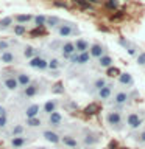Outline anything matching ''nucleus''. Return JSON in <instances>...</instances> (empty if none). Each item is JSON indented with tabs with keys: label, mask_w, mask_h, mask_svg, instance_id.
Returning <instances> with one entry per match:
<instances>
[{
	"label": "nucleus",
	"mask_w": 145,
	"mask_h": 149,
	"mask_svg": "<svg viewBox=\"0 0 145 149\" xmlns=\"http://www.w3.org/2000/svg\"><path fill=\"white\" fill-rule=\"evenodd\" d=\"M106 124L115 132H122L125 129V116L120 109H109L106 112Z\"/></svg>",
	"instance_id": "1"
},
{
	"label": "nucleus",
	"mask_w": 145,
	"mask_h": 149,
	"mask_svg": "<svg viewBox=\"0 0 145 149\" xmlns=\"http://www.w3.org/2000/svg\"><path fill=\"white\" fill-rule=\"evenodd\" d=\"M130 101H131V93L128 90H125V88L117 90L111 98V104L114 106V109H120V110H122V107L126 106Z\"/></svg>",
	"instance_id": "2"
},
{
	"label": "nucleus",
	"mask_w": 145,
	"mask_h": 149,
	"mask_svg": "<svg viewBox=\"0 0 145 149\" xmlns=\"http://www.w3.org/2000/svg\"><path fill=\"white\" fill-rule=\"evenodd\" d=\"M142 124H144V116L140 115L139 112H130V113L125 116V126L130 127L131 130L140 129Z\"/></svg>",
	"instance_id": "3"
},
{
	"label": "nucleus",
	"mask_w": 145,
	"mask_h": 149,
	"mask_svg": "<svg viewBox=\"0 0 145 149\" xmlns=\"http://www.w3.org/2000/svg\"><path fill=\"white\" fill-rule=\"evenodd\" d=\"M56 33L61 36V37H69V36H73V34H78V28L75 26V23L72 22H61L59 26L56 28Z\"/></svg>",
	"instance_id": "4"
},
{
	"label": "nucleus",
	"mask_w": 145,
	"mask_h": 149,
	"mask_svg": "<svg viewBox=\"0 0 145 149\" xmlns=\"http://www.w3.org/2000/svg\"><path fill=\"white\" fill-rule=\"evenodd\" d=\"M112 95H114V84H112V82H108L105 87H101L100 90L97 92V98H98V100H101V101L111 100Z\"/></svg>",
	"instance_id": "5"
},
{
	"label": "nucleus",
	"mask_w": 145,
	"mask_h": 149,
	"mask_svg": "<svg viewBox=\"0 0 145 149\" xmlns=\"http://www.w3.org/2000/svg\"><path fill=\"white\" fill-rule=\"evenodd\" d=\"M28 65H30L31 68H36V70H45L49 68V61L44 59L42 56H34V58L30 59V62H28Z\"/></svg>",
	"instance_id": "6"
},
{
	"label": "nucleus",
	"mask_w": 145,
	"mask_h": 149,
	"mask_svg": "<svg viewBox=\"0 0 145 149\" xmlns=\"http://www.w3.org/2000/svg\"><path fill=\"white\" fill-rule=\"evenodd\" d=\"M89 54H91V58H101L103 54H106V48L105 45H101L100 42H94V44L89 47Z\"/></svg>",
	"instance_id": "7"
},
{
	"label": "nucleus",
	"mask_w": 145,
	"mask_h": 149,
	"mask_svg": "<svg viewBox=\"0 0 145 149\" xmlns=\"http://www.w3.org/2000/svg\"><path fill=\"white\" fill-rule=\"evenodd\" d=\"M100 141V137H98V134L92 132V130H86V134L83 135V144L87 148L91 146H95V144Z\"/></svg>",
	"instance_id": "8"
},
{
	"label": "nucleus",
	"mask_w": 145,
	"mask_h": 149,
	"mask_svg": "<svg viewBox=\"0 0 145 149\" xmlns=\"http://www.w3.org/2000/svg\"><path fill=\"white\" fill-rule=\"evenodd\" d=\"M117 81H119V84H120V86H123V87H133L134 86L133 74L128 73V72H122L119 74V78H117Z\"/></svg>",
	"instance_id": "9"
},
{
	"label": "nucleus",
	"mask_w": 145,
	"mask_h": 149,
	"mask_svg": "<svg viewBox=\"0 0 145 149\" xmlns=\"http://www.w3.org/2000/svg\"><path fill=\"white\" fill-rule=\"evenodd\" d=\"M47 124H49L50 127H59V126L63 124V115H61L58 110L53 112V113H50L49 118H47Z\"/></svg>",
	"instance_id": "10"
},
{
	"label": "nucleus",
	"mask_w": 145,
	"mask_h": 149,
	"mask_svg": "<svg viewBox=\"0 0 145 149\" xmlns=\"http://www.w3.org/2000/svg\"><path fill=\"white\" fill-rule=\"evenodd\" d=\"M61 143L64 144L65 148H70V149H77L80 146V141L77 140V137H73V135H63L61 137Z\"/></svg>",
	"instance_id": "11"
},
{
	"label": "nucleus",
	"mask_w": 145,
	"mask_h": 149,
	"mask_svg": "<svg viewBox=\"0 0 145 149\" xmlns=\"http://www.w3.org/2000/svg\"><path fill=\"white\" fill-rule=\"evenodd\" d=\"M37 92H39V86H37L36 82H30L27 87H23L22 96H25V98H33V96L37 95Z\"/></svg>",
	"instance_id": "12"
},
{
	"label": "nucleus",
	"mask_w": 145,
	"mask_h": 149,
	"mask_svg": "<svg viewBox=\"0 0 145 149\" xmlns=\"http://www.w3.org/2000/svg\"><path fill=\"white\" fill-rule=\"evenodd\" d=\"M75 53H77V51H75L73 42H64V44L61 45V54H63V58L70 59V56L75 54Z\"/></svg>",
	"instance_id": "13"
},
{
	"label": "nucleus",
	"mask_w": 145,
	"mask_h": 149,
	"mask_svg": "<svg viewBox=\"0 0 145 149\" xmlns=\"http://www.w3.org/2000/svg\"><path fill=\"white\" fill-rule=\"evenodd\" d=\"M42 137H44L49 143H53V144L61 143V137H59V134H58V132H55V130H51V129L44 130V132H42Z\"/></svg>",
	"instance_id": "14"
},
{
	"label": "nucleus",
	"mask_w": 145,
	"mask_h": 149,
	"mask_svg": "<svg viewBox=\"0 0 145 149\" xmlns=\"http://www.w3.org/2000/svg\"><path fill=\"white\" fill-rule=\"evenodd\" d=\"M3 86L8 88V90H11V92H16L17 88H19V82H17V79L14 74H11V76H5L3 78Z\"/></svg>",
	"instance_id": "15"
},
{
	"label": "nucleus",
	"mask_w": 145,
	"mask_h": 149,
	"mask_svg": "<svg viewBox=\"0 0 145 149\" xmlns=\"http://www.w3.org/2000/svg\"><path fill=\"white\" fill-rule=\"evenodd\" d=\"M56 109H58V101H56V100H49V101H45L44 106L41 107V110L44 112L45 115L53 113V112H56Z\"/></svg>",
	"instance_id": "16"
},
{
	"label": "nucleus",
	"mask_w": 145,
	"mask_h": 149,
	"mask_svg": "<svg viewBox=\"0 0 145 149\" xmlns=\"http://www.w3.org/2000/svg\"><path fill=\"white\" fill-rule=\"evenodd\" d=\"M39 112H41V106L33 102L25 109V116L27 118H34V116H39Z\"/></svg>",
	"instance_id": "17"
},
{
	"label": "nucleus",
	"mask_w": 145,
	"mask_h": 149,
	"mask_svg": "<svg viewBox=\"0 0 145 149\" xmlns=\"http://www.w3.org/2000/svg\"><path fill=\"white\" fill-rule=\"evenodd\" d=\"M73 45H75V51H77V53H84V51H89V47H91V45H89V42L86 39H81V37L75 40Z\"/></svg>",
	"instance_id": "18"
},
{
	"label": "nucleus",
	"mask_w": 145,
	"mask_h": 149,
	"mask_svg": "<svg viewBox=\"0 0 145 149\" xmlns=\"http://www.w3.org/2000/svg\"><path fill=\"white\" fill-rule=\"evenodd\" d=\"M16 79H17V82H19V87H27L28 84L31 82V78H30V74L25 73V72H19L16 74Z\"/></svg>",
	"instance_id": "19"
},
{
	"label": "nucleus",
	"mask_w": 145,
	"mask_h": 149,
	"mask_svg": "<svg viewBox=\"0 0 145 149\" xmlns=\"http://www.w3.org/2000/svg\"><path fill=\"white\" fill-rule=\"evenodd\" d=\"M0 62L2 64H14L16 62V54L11 50H6L5 53L0 54Z\"/></svg>",
	"instance_id": "20"
},
{
	"label": "nucleus",
	"mask_w": 145,
	"mask_h": 149,
	"mask_svg": "<svg viewBox=\"0 0 145 149\" xmlns=\"http://www.w3.org/2000/svg\"><path fill=\"white\" fill-rule=\"evenodd\" d=\"M9 143H11V146L14 149H20V148H23L27 144V138L23 137V135H19V137H13Z\"/></svg>",
	"instance_id": "21"
},
{
	"label": "nucleus",
	"mask_w": 145,
	"mask_h": 149,
	"mask_svg": "<svg viewBox=\"0 0 145 149\" xmlns=\"http://www.w3.org/2000/svg\"><path fill=\"white\" fill-rule=\"evenodd\" d=\"M112 58L109 54H103L101 58H98V67L100 68H109V67H112Z\"/></svg>",
	"instance_id": "22"
},
{
	"label": "nucleus",
	"mask_w": 145,
	"mask_h": 149,
	"mask_svg": "<svg viewBox=\"0 0 145 149\" xmlns=\"http://www.w3.org/2000/svg\"><path fill=\"white\" fill-rule=\"evenodd\" d=\"M23 56H25L27 59H31V58H34V56H39V51L31 45H25L23 47Z\"/></svg>",
	"instance_id": "23"
},
{
	"label": "nucleus",
	"mask_w": 145,
	"mask_h": 149,
	"mask_svg": "<svg viewBox=\"0 0 145 149\" xmlns=\"http://www.w3.org/2000/svg\"><path fill=\"white\" fill-rule=\"evenodd\" d=\"M14 20L17 22V25H25L30 20H33V16H30V14H17V16H14Z\"/></svg>",
	"instance_id": "24"
},
{
	"label": "nucleus",
	"mask_w": 145,
	"mask_h": 149,
	"mask_svg": "<svg viewBox=\"0 0 145 149\" xmlns=\"http://www.w3.org/2000/svg\"><path fill=\"white\" fill-rule=\"evenodd\" d=\"M131 138H133L137 144H145V129H140L139 132L131 135Z\"/></svg>",
	"instance_id": "25"
},
{
	"label": "nucleus",
	"mask_w": 145,
	"mask_h": 149,
	"mask_svg": "<svg viewBox=\"0 0 145 149\" xmlns=\"http://www.w3.org/2000/svg\"><path fill=\"white\" fill-rule=\"evenodd\" d=\"M59 23H61V19H59V17L50 16V17H47L45 25H47V26H50V28H58V26H59Z\"/></svg>",
	"instance_id": "26"
},
{
	"label": "nucleus",
	"mask_w": 145,
	"mask_h": 149,
	"mask_svg": "<svg viewBox=\"0 0 145 149\" xmlns=\"http://www.w3.org/2000/svg\"><path fill=\"white\" fill-rule=\"evenodd\" d=\"M106 84H108L106 78H97L95 81L92 82V88H94V90H95V92H98V90H100L101 87H105Z\"/></svg>",
	"instance_id": "27"
},
{
	"label": "nucleus",
	"mask_w": 145,
	"mask_h": 149,
	"mask_svg": "<svg viewBox=\"0 0 145 149\" xmlns=\"http://www.w3.org/2000/svg\"><path fill=\"white\" fill-rule=\"evenodd\" d=\"M119 6H120L119 0H106L105 2V8L109 9V11H115V9H119Z\"/></svg>",
	"instance_id": "28"
},
{
	"label": "nucleus",
	"mask_w": 145,
	"mask_h": 149,
	"mask_svg": "<svg viewBox=\"0 0 145 149\" xmlns=\"http://www.w3.org/2000/svg\"><path fill=\"white\" fill-rule=\"evenodd\" d=\"M27 126L28 127H39L42 126V121L39 116H34V118H27Z\"/></svg>",
	"instance_id": "29"
},
{
	"label": "nucleus",
	"mask_w": 145,
	"mask_h": 149,
	"mask_svg": "<svg viewBox=\"0 0 145 149\" xmlns=\"http://www.w3.org/2000/svg\"><path fill=\"white\" fill-rule=\"evenodd\" d=\"M23 130H25V127H23L22 124H16L11 127V137H19V135L23 134Z\"/></svg>",
	"instance_id": "30"
},
{
	"label": "nucleus",
	"mask_w": 145,
	"mask_h": 149,
	"mask_svg": "<svg viewBox=\"0 0 145 149\" xmlns=\"http://www.w3.org/2000/svg\"><path fill=\"white\" fill-rule=\"evenodd\" d=\"M13 17H3L2 20H0V30H6V28H9L13 25Z\"/></svg>",
	"instance_id": "31"
},
{
	"label": "nucleus",
	"mask_w": 145,
	"mask_h": 149,
	"mask_svg": "<svg viewBox=\"0 0 145 149\" xmlns=\"http://www.w3.org/2000/svg\"><path fill=\"white\" fill-rule=\"evenodd\" d=\"M75 5H78L81 9H87V11H92V5L91 3H87L86 0H73Z\"/></svg>",
	"instance_id": "32"
},
{
	"label": "nucleus",
	"mask_w": 145,
	"mask_h": 149,
	"mask_svg": "<svg viewBox=\"0 0 145 149\" xmlns=\"http://www.w3.org/2000/svg\"><path fill=\"white\" fill-rule=\"evenodd\" d=\"M122 72L117 67H109V68H106V74L109 78H119V74H120Z\"/></svg>",
	"instance_id": "33"
},
{
	"label": "nucleus",
	"mask_w": 145,
	"mask_h": 149,
	"mask_svg": "<svg viewBox=\"0 0 145 149\" xmlns=\"http://www.w3.org/2000/svg\"><path fill=\"white\" fill-rule=\"evenodd\" d=\"M33 20H34V25L36 26H45L47 17L45 16H34V17H33Z\"/></svg>",
	"instance_id": "34"
},
{
	"label": "nucleus",
	"mask_w": 145,
	"mask_h": 149,
	"mask_svg": "<svg viewBox=\"0 0 145 149\" xmlns=\"http://www.w3.org/2000/svg\"><path fill=\"white\" fill-rule=\"evenodd\" d=\"M13 31H14V34H16V36H22V34H25V33H27V28H25V25H14Z\"/></svg>",
	"instance_id": "35"
},
{
	"label": "nucleus",
	"mask_w": 145,
	"mask_h": 149,
	"mask_svg": "<svg viewBox=\"0 0 145 149\" xmlns=\"http://www.w3.org/2000/svg\"><path fill=\"white\" fill-rule=\"evenodd\" d=\"M59 65H61V62H59V59H56V58H51V59L49 61V68L53 70V72L59 68Z\"/></svg>",
	"instance_id": "36"
},
{
	"label": "nucleus",
	"mask_w": 145,
	"mask_h": 149,
	"mask_svg": "<svg viewBox=\"0 0 145 149\" xmlns=\"http://www.w3.org/2000/svg\"><path fill=\"white\" fill-rule=\"evenodd\" d=\"M136 62H137V65H140V67H144L145 65V51H140V53L136 56Z\"/></svg>",
	"instance_id": "37"
},
{
	"label": "nucleus",
	"mask_w": 145,
	"mask_h": 149,
	"mask_svg": "<svg viewBox=\"0 0 145 149\" xmlns=\"http://www.w3.org/2000/svg\"><path fill=\"white\" fill-rule=\"evenodd\" d=\"M30 34L33 36V37H36V36H44L45 34V31H44V26H36L34 30H33Z\"/></svg>",
	"instance_id": "38"
},
{
	"label": "nucleus",
	"mask_w": 145,
	"mask_h": 149,
	"mask_svg": "<svg viewBox=\"0 0 145 149\" xmlns=\"http://www.w3.org/2000/svg\"><path fill=\"white\" fill-rule=\"evenodd\" d=\"M97 109H98V106L95 104V102H92V104H89L86 109H84V112H86V115H92V113H95Z\"/></svg>",
	"instance_id": "39"
},
{
	"label": "nucleus",
	"mask_w": 145,
	"mask_h": 149,
	"mask_svg": "<svg viewBox=\"0 0 145 149\" xmlns=\"http://www.w3.org/2000/svg\"><path fill=\"white\" fill-rule=\"evenodd\" d=\"M6 50H9V42L8 40H0V54L5 53Z\"/></svg>",
	"instance_id": "40"
},
{
	"label": "nucleus",
	"mask_w": 145,
	"mask_h": 149,
	"mask_svg": "<svg viewBox=\"0 0 145 149\" xmlns=\"http://www.w3.org/2000/svg\"><path fill=\"white\" fill-rule=\"evenodd\" d=\"M51 92H53V93H64L63 84H61V82H56L55 86H53V88H51Z\"/></svg>",
	"instance_id": "41"
},
{
	"label": "nucleus",
	"mask_w": 145,
	"mask_h": 149,
	"mask_svg": "<svg viewBox=\"0 0 145 149\" xmlns=\"http://www.w3.org/2000/svg\"><path fill=\"white\" fill-rule=\"evenodd\" d=\"M126 51H128V54H130V56H137V54H139L137 47H136V45H130L128 48H126Z\"/></svg>",
	"instance_id": "42"
},
{
	"label": "nucleus",
	"mask_w": 145,
	"mask_h": 149,
	"mask_svg": "<svg viewBox=\"0 0 145 149\" xmlns=\"http://www.w3.org/2000/svg\"><path fill=\"white\" fill-rule=\"evenodd\" d=\"M6 124H8L6 115H2V116H0V129H5V127H6Z\"/></svg>",
	"instance_id": "43"
},
{
	"label": "nucleus",
	"mask_w": 145,
	"mask_h": 149,
	"mask_svg": "<svg viewBox=\"0 0 145 149\" xmlns=\"http://www.w3.org/2000/svg\"><path fill=\"white\" fill-rule=\"evenodd\" d=\"M119 44H120L122 47H125V48H128V47L131 45V44H130V42H128V40H126V39H125V37H120V39H119Z\"/></svg>",
	"instance_id": "44"
},
{
	"label": "nucleus",
	"mask_w": 145,
	"mask_h": 149,
	"mask_svg": "<svg viewBox=\"0 0 145 149\" xmlns=\"http://www.w3.org/2000/svg\"><path fill=\"white\" fill-rule=\"evenodd\" d=\"M55 6H59V8H67V5H65L64 2H58V0H56V2H55Z\"/></svg>",
	"instance_id": "45"
},
{
	"label": "nucleus",
	"mask_w": 145,
	"mask_h": 149,
	"mask_svg": "<svg viewBox=\"0 0 145 149\" xmlns=\"http://www.w3.org/2000/svg\"><path fill=\"white\" fill-rule=\"evenodd\" d=\"M2 115H6V110H5L3 106H0V116H2Z\"/></svg>",
	"instance_id": "46"
},
{
	"label": "nucleus",
	"mask_w": 145,
	"mask_h": 149,
	"mask_svg": "<svg viewBox=\"0 0 145 149\" xmlns=\"http://www.w3.org/2000/svg\"><path fill=\"white\" fill-rule=\"evenodd\" d=\"M86 2H87V3H98L100 0H86Z\"/></svg>",
	"instance_id": "47"
},
{
	"label": "nucleus",
	"mask_w": 145,
	"mask_h": 149,
	"mask_svg": "<svg viewBox=\"0 0 145 149\" xmlns=\"http://www.w3.org/2000/svg\"><path fill=\"white\" fill-rule=\"evenodd\" d=\"M144 120H145V112H144Z\"/></svg>",
	"instance_id": "48"
},
{
	"label": "nucleus",
	"mask_w": 145,
	"mask_h": 149,
	"mask_svg": "<svg viewBox=\"0 0 145 149\" xmlns=\"http://www.w3.org/2000/svg\"><path fill=\"white\" fill-rule=\"evenodd\" d=\"M122 149H128V148H122Z\"/></svg>",
	"instance_id": "49"
}]
</instances>
